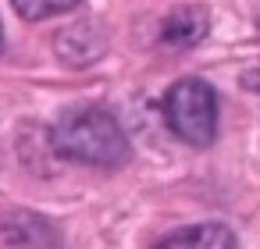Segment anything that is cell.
Instances as JSON below:
<instances>
[{
  "mask_svg": "<svg viewBox=\"0 0 260 249\" xmlns=\"http://www.w3.org/2000/svg\"><path fill=\"white\" fill-rule=\"evenodd\" d=\"M50 143L57 150V157L64 160H79L89 167H121L128 160V135L121 132L118 118L107 114L104 107H82L64 114L54 132Z\"/></svg>",
  "mask_w": 260,
  "mask_h": 249,
  "instance_id": "6da1fadb",
  "label": "cell"
},
{
  "mask_svg": "<svg viewBox=\"0 0 260 249\" xmlns=\"http://www.w3.org/2000/svg\"><path fill=\"white\" fill-rule=\"evenodd\" d=\"M164 121L182 143L196 150L210 146L217 135V93L203 79L175 82L164 96Z\"/></svg>",
  "mask_w": 260,
  "mask_h": 249,
  "instance_id": "7a4b0ae2",
  "label": "cell"
},
{
  "mask_svg": "<svg viewBox=\"0 0 260 249\" xmlns=\"http://www.w3.org/2000/svg\"><path fill=\"white\" fill-rule=\"evenodd\" d=\"M61 235L40 214L15 210L0 217V245H54Z\"/></svg>",
  "mask_w": 260,
  "mask_h": 249,
  "instance_id": "3957f363",
  "label": "cell"
},
{
  "mask_svg": "<svg viewBox=\"0 0 260 249\" xmlns=\"http://www.w3.org/2000/svg\"><path fill=\"white\" fill-rule=\"evenodd\" d=\"M207 29H210V18L203 8H175L160 25V43L185 50V47H196L207 36Z\"/></svg>",
  "mask_w": 260,
  "mask_h": 249,
  "instance_id": "277c9868",
  "label": "cell"
},
{
  "mask_svg": "<svg viewBox=\"0 0 260 249\" xmlns=\"http://www.w3.org/2000/svg\"><path fill=\"white\" fill-rule=\"evenodd\" d=\"M235 242H239L235 231L224 224H192V228H178L160 238V245H217V249L235 245Z\"/></svg>",
  "mask_w": 260,
  "mask_h": 249,
  "instance_id": "5b68a950",
  "label": "cell"
},
{
  "mask_svg": "<svg viewBox=\"0 0 260 249\" xmlns=\"http://www.w3.org/2000/svg\"><path fill=\"white\" fill-rule=\"evenodd\" d=\"M82 0H11V8L25 18V22H43L50 15H64L72 8H79Z\"/></svg>",
  "mask_w": 260,
  "mask_h": 249,
  "instance_id": "8992f818",
  "label": "cell"
},
{
  "mask_svg": "<svg viewBox=\"0 0 260 249\" xmlns=\"http://www.w3.org/2000/svg\"><path fill=\"white\" fill-rule=\"evenodd\" d=\"M0 47H4V29H0Z\"/></svg>",
  "mask_w": 260,
  "mask_h": 249,
  "instance_id": "52a82bcc",
  "label": "cell"
}]
</instances>
